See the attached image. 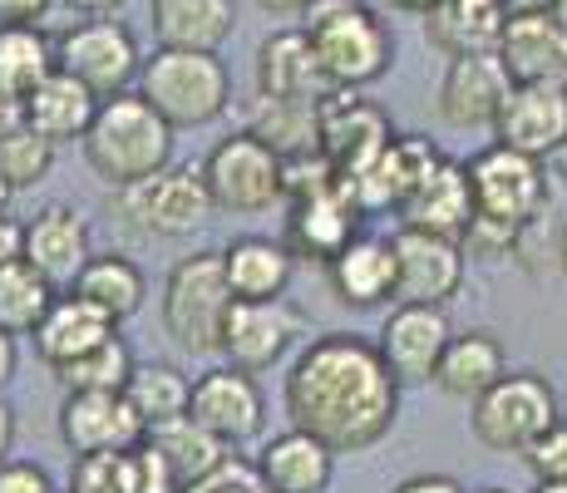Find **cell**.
Instances as JSON below:
<instances>
[{"label": "cell", "mask_w": 567, "mask_h": 493, "mask_svg": "<svg viewBox=\"0 0 567 493\" xmlns=\"http://www.w3.org/2000/svg\"><path fill=\"white\" fill-rule=\"evenodd\" d=\"M287 414L297 430L316 434L331 454H361L395 430L400 380L355 331H326L307 341L297 366L287 370Z\"/></svg>", "instance_id": "1"}, {"label": "cell", "mask_w": 567, "mask_h": 493, "mask_svg": "<svg viewBox=\"0 0 567 493\" xmlns=\"http://www.w3.org/2000/svg\"><path fill=\"white\" fill-rule=\"evenodd\" d=\"M468 188H474V227L464 237L468 257L498 261L518 247V237L533 227V217L548 203V173L538 158L488 144L468 158Z\"/></svg>", "instance_id": "2"}, {"label": "cell", "mask_w": 567, "mask_h": 493, "mask_svg": "<svg viewBox=\"0 0 567 493\" xmlns=\"http://www.w3.org/2000/svg\"><path fill=\"white\" fill-rule=\"evenodd\" d=\"M84 163L100 183L124 193L173 163V124L144 94H114L100 104V119L84 134Z\"/></svg>", "instance_id": "3"}, {"label": "cell", "mask_w": 567, "mask_h": 493, "mask_svg": "<svg viewBox=\"0 0 567 493\" xmlns=\"http://www.w3.org/2000/svg\"><path fill=\"white\" fill-rule=\"evenodd\" d=\"M307 35L331 90H365L395 60L390 25L361 0H316L307 10Z\"/></svg>", "instance_id": "4"}, {"label": "cell", "mask_w": 567, "mask_h": 493, "mask_svg": "<svg viewBox=\"0 0 567 493\" xmlns=\"http://www.w3.org/2000/svg\"><path fill=\"white\" fill-rule=\"evenodd\" d=\"M237 296L227 287L223 251H193L163 281V331L188 356H223V331Z\"/></svg>", "instance_id": "5"}, {"label": "cell", "mask_w": 567, "mask_h": 493, "mask_svg": "<svg viewBox=\"0 0 567 493\" xmlns=\"http://www.w3.org/2000/svg\"><path fill=\"white\" fill-rule=\"evenodd\" d=\"M138 94H144L173 129H203L227 114L233 80H227V64L217 60V54L158 45L154 60H144Z\"/></svg>", "instance_id": "6"}, {"label": "cell", "mask_w": 567, "mask_h": 493, "mask_svg": "<svg viewBox=\"0 0 567 493\" xmlns=\"http://www.w3.org/2000/svg\"><path fill=\"white\" fill-rule=\"evenodd\" d=\"M558 414V394L548 380L533 370H508L494 390H484L468 404V430L494 454H528Z\"/></svg>", "instance_id": "7"}, {"label": "cell", "mask_w": 567, "mask_h": 493, "mask_svg": "<svg viewBox=\"0 0 567 493\" xmlns=\"http://www.w3.org/2000/svg\"><path fill=\"white\" fill-rule=\"evenodd\" d=\"M118 213L144 237H193L217 213L203 168H163L118 193Z\"/></svg>", "instance_id": "8"}, {"label": "cell", "mask_w": 567, "mask_h": 493, "mask_svg": "<svg viewBox=\"0 0 567 493\" xmlns=\"http://www.w3.org/2000/svg\"><path fill=\"white\" fill-rule=\"evenodd\" d=\"M281 173H287V158L271 153L257 134H233L223 138L203 163L207 193H213L217 213H267L271 203H281Z\"/></svg>", "instance_id": "9"}, {"label": "cell", "mask_w": 567, "mask_h": 493, "mask_svg": "<svg viewBox=\"0 0 567 493\" xmlns=\"http://www.w3.org/2000/svg\"><path fill=\"white\" fill-rule=\"evenodd\" d=\"M54 60H60L64 74H74L80 84H90L100 99L128 94V80L144 74V60H138V40L124 20H80L70 25L60 40H54Z\"/></svg>", "instance_id": "10"}, {"label": "cell", "mask_w": 567, "mask_h": 493, "mask_svg": "<svg viewBox=\"0 0 567 493\" xmlns=\"http://www.w3.org/2000/svg\"><path fill=\"white\" fill-rule=\"evenodd\" d=\"M395 247V306H444L464 287V243L400 227L390 237Z\"/></svg>", "instance_id": "11"}, {"label": "cell", "mask_w": 567, "mask_h": 493, "mask_svg": "<svg viewBox=\"0 0 567 493\" xmlns=\"http://www.w3.org/2000/svg\"><path fill=\"white\" fill-rule=\"evenodd\" d=\"M188 414L203 424L207 434H217L227 449L252 444V440H261V430H267V400H261V386L237 366H217V370H207V376L193 380Z\"/></svg>", "instance_id": "12"}, {"label": "cell", "mask_w": 567, "mask_h": 493, "mask_svg": "<svg viewBox=\"0 0 567 493\" xmlns=\"http://www.w3.org/2000/svg\"><path fill=\"white\" fill-rule=\"evenodd\" d=\"M390 144H395V129L380 104H370L355 90H336L331 99H321V153L341 178L365 173Z\"/></svg>", "instance_id": "13"}, {"label": "cell", "mask_w": 567, "mask_h": 493, "mask_svg": "<svg viewBox=\"0 0 567 493\" xmlns=\"http://www.w3.org/2000/svg\"><path fill=\"white\" fill-rule=\"evenodd\" d=\"M60 440L70 454H128L148 440V424L128 404V394L104 390H70L60 404Z\"/></svg>", "instance_id": "14"}, {"label": "cell", "mask_w": 567, "mask_h": 493, "mask_svg": "<svg viewBox=\"0 0 567 493\" xmlns=\"http://www.w3.org/2000/svg\"><path fill=\"white\" fill-rule=\"evenodd\" d=\"M454 331L444 306H395L380 326V360L400 386H430L440 376V360L450 350Z\"/></svg>", "instance_id": "15"}, {"label": "cell", "mask_w": 567, "mask_h": 493, "mask_svg": "<svg viewBox=\"0 0 567 493\" xmlns=\"http://www.w3.org/2000/svg\"><path fill=\"white\" fill-rule=\"evenodd\" d=\"M301 336H307V316L287 296L281 301H237L223 331V356H227V366L257 376V370L277 366Z\"/></svg>", "instance_id": "16"}, {"label": "cell", "mask_w": 567, "mask_h": 493, "mask_svg": "<svg viewBox=\"0 0 567 493\" xmlns=\"http://www.w3.org/2000/svg\"><path fill=\"white\" fill-rule=\"evenodd\" d=\"M361 217L365 213H361V203H355L351 178H336L331 188L291 203V223H287L291 257L326 261V267H331V261L361 237Z\"/></svg>", "instance_id": "17"}, {"label": "cell", "mask_w": 567, "mask_h": 493, "mask_svg": "<svg viewBox=\"0 0 567 493\" xmlns=\"http://www.w3.org/2000/svg\"><path fill=\"white\" fill-rule=\"evenodd\" d=\"M494 138L528 158H553L567 148V90L563 84H514L498 109Z\"/></svg>", "instance_id": "18"}, {"label": "cell", "mask_w": 567, "mask_h": 493, "mask_svg": "<svg viewBox=\"0 0 567 493\" xmlns=\"http://www.w3.org/2000/svg\"><path fill=\"white\" fill-rule=\"evenodd\" d=\"M508 90H514V80H508L498 54H460L444 70L434 109L450 129H494Z\"/></svg>", "instance_id": "19"}, {"label": "cell", "mask_w": 567, "mask_h": 493, "mask_svg": "<svg viewBox=\"0 0 567 493\" xmlns=\"http://www.w3.org/2000/svg\"><path fill=\"white\" fill-rule=\"evenodd\" d=\"M440 163H444V153L434 148L430 138L395 134V144L380 153L365 173H355V178H351L355 203H361V213H380V207H395V213H400V207L414 197V188H420V183L430 178Z\"/></svg>", "instance_id": "20"}, {"label": "cell", "mask_w": 567, "mask_h": 493, "mask_svg": "<svg viewBox=\"0 0 567 493\" xmlns=\"http://www.w3.org/2000/svg\"><path fill=\"white\" fill-rule=\"evenodd\" d=\"M257 94L267 99H301V104H321L331 99V80H326L321 60L307 30H277L261 40L257 50Z\"/></svg>", "instance_id": "21"}, {"label": "cell", "mask_w": 567, "mask_h": 493, "mask_svg": "<svg viewBox=\"0 0 567 493\" xmlns=\"http://www.w3.org/2000/svg\"><path fill=\"white\" fill-rule=\"evenodd\" d=\"M90 223L74 207L50 203L25 223V261L40 277H50L54 287H64V281L74 287L80 271L90 267Z\"/></svg>", "instance_id": "22"}, {"label": "cell", "mask_w": 567, "mask_h": 493, "mask_svg": "<svg viewBox=\"0 0 567 493\" xmlns=\"http://www.w3.org/2000/svg\"><path fill=\"white\" fill-rule=\"evenodd\" d=\"M400 227H420V233L464 243L474 227V188H468V163L444 158L430 178L414 188V197L400 207Z\"/></svg>", "instance_id": "23"}, {"label": "cell", "mask_w": 567, "mask_h": 493, "mask_svg": "<svg viewBox=\"0 0 567 493\" xmlns=\"http://www.w3.org/2000/svg\"><path fill=\"white\" fill-rule=\"evenodd\" d=\"M498 60L514 84H563L567 90V25H558L553 16H508Z\"/></svg>", "instance_id": "24"}, {"label": "cell", "mask_w": 567, "mask_h": 493, "mask_svg": "<svg viewBox=\"0 0 567 493\" xmlns=\"http://www.w3.org/2000/svg\"><path fill=\"white\" fill-rule=\"evenodd\" d=\"M252 464L271 493H326L331 489V474H336V454L316 440V434L297 430V424L271 434Z\"/></svg>", "instance_id": "25"}, {"label": "cell", "mask_w": 567, "mask_h": 493, "mask_svg": "<svg viewBox=\"0 0 567 493\" xmlns=\"http://www.w3.org/2000/svg\"><path fill=\"white\" fill-rule=\"evenodd\" d=\"M508 30L504 0H440L424 16V40L440 54H498V40Z\"/></svg>", "instance_id": "26"}, {"label": "cell", "mask_w": 567, "mask_h": 493, "mask_svg": "<svg viewBox=\"0 0 567 493\" xmlns=\"http://www.w3.org/2000/svg\"><path fill=\"white\" fill-rule=\"evenodd\" d=\"M326 277H331V291L341 306L375 311V306L395 301V247H390V237L361 233L326 267Z\"/></svg>", "instance_id": "27"}, {"label": "cell", "mask_w": 567, "mask_h": 493, "mask_svg": "<svg viewBox=\"0 0 567 493\" xmlns=\"http://www.w3.org/2000/svg\"><path fill=\"white\" fill-rule=\"evenodd\" d=\"M100 104L104 99L94 94L90 84H80L74 74L54 70L20 109H25V129H35L40 138H50V144L60 148V144H70V138L84 144V134H90L94 119H100Z\"/></svg>", "instance_id": "28"}, {"label": "cell", "mask_w": 567, "mask_h": 493, "mask_svg": "<svg viewBox=\"0 0 567 493\" xmlns=\"http://www.w3.org/2000/svg\"><path fill=\"white\" fill-rule=\"evenodd\" d=\"M109 336H118V326L109 321L100 306H90L84 296L70 291V296H60V301L50 306V316L40 321L35 350H40V360H45L50 370H64V366H74L80 356H90L94 346H104Z\"/></svg>", "instance_id": "29"}, {"label": "cell", "mask_w": 567, "mask_h": 493, "mask_svg": "<svg viewBox=\"0 0 567 493\" xmlns=\"http://www.w3.org/2000/svg\"><path fill=\"white\" fill-rule=\"evenodd\" d=\"M154 35L168 50H207L217 54L237 30L233 0H154Z\"/></svg>", "instance_id": "30"}, {"label": "cell", "mask_w": 567, "mask_h": 493, "mask_svg": "<svg viewBox=\"0 0 567 493\" xmlns=\"http://www.w3.org/2000/svg\"><path fill=\"white\" fill-rule=\"evenodd\" d=\"M223 267L237 301H281L297 257L287 243H271V237H237L223 247Z\"/></svg>", "instance_id": "31"}, {"label": "cell", "mask_w": 567, "mask_h": 493, "mask_svg": "<svg viewBox=\"0 0 567 493\" xmlns=\"http://www.w3.org/2000/svg\"><path fill=\"white\" fill-rule=\"evenodd\" d=\"M504 376H508V356H504V346H498V336L468 331V336H454V341H450L434 386H440L444 394H454V400L474 404L478 394L494 390Z\"/></svg>", "instance_id": "32"}, {"label": "cell", "mask_w": 567, "mask_h": 493, "mask_svg": "<svg viewBox=\"0 0 567 493\" xmlns=\"http://www.w3.org/2000/svg\"><path fill=\"white\" fill-rule=\"evenodd\" d=\"M74 296H84L90 306H100L109 321H128V316L144 311V296H148V281L144 271H138L134 257H124V251H94L90 267L80 271V281L70 287Z\"/></svg>", "instance_id": "33"}, {"label": "cell", "mask_w": 567, "mask_h": 493, "mask_svg": "<svg viewBox=\"0 0 567 493\" xmlns=\"http://www.w3.org/2000/svg\"><path fill=\"white\" fill-rule=\"evenodd\" d=\"M247 134L281 158H301V153H321V104H301V99H267L257 94L252 114H247Z\"/></svg>", "instance_id": "34"}, {"label": "cell", "mask_w": 567, "mask_h": 493, "mask_svg": "<svg viewBox=\"0 0 567 493\" xmlns=\"http://www.w3.org/2000/svg\"><path fill=\"white\" fill-rule=\"evenodd\" d=\"M148 444L158 449L163 459H168V469H173V479H178L183 489H193V484H203L207 474H217V469L233 459V449H227L217 434H207L193 414H183V420H173V424H158V430H148Z\"/></svg>", "instance_id": "35"}, {"label": "cell", "mask_w": 567, "mask_h": 493, "mask_svg": "<svg viewBox=\"0 0 567 493\" xmlns=\"http://www.w3.org/2000/svg\"><path fill=\"white\" fill-rule=\"evenodd\" d=\"M54 70H60L54 45L35 25H16V20L0 25V90L16 99V104H25Z\"/></svg>", "instance_id": "36"}, {"label": "cell", "mask_w": 567, "mask_h": 493, "mask_svg": "<svg viewBox=\"0 0 567 493\" xmlns=\"http://www.w3.org/2000/svg\"><path fill=\"white\" fill-rule=\"evenodd\" d=\"M128 404L138 410V420L148 424V430H158V424H173L188 414L193 404V380L183 376L178 366H163V360H148V366L134 370V380H128Z\"/></svg>", "instance_id": "37"}, {"label": "cell", "mask_w": 567, "mask_h": 493, "mask_svg": "<svg viewBox=\"0 0 567 493\" xmlns=\"http://www.w3.org/2000/svg\"><path fill=\"white\" fill-rule=\"evenodd\" d=\"M54 301H60V296H54V281L40 277L30 261H16V267L0 271V331L35 336Z\"/></svg>", "instance_id": "38"}, {"label": "cell", "mask_w": 567, "mask_h": 493, "mask_svg": "<svg viewBox=\"0 0 567 493\" xmlns=\"http://www.w3.org/2000/svg\"><path fill=\"white\" fill-rule=\"evenodd\" d=\"M138 360L134 350L124 346V336H109L104 346H94L90 356H80L74 366L54 370L64 380V390H104V394H124L128 380H134Z\"/></svg>", "instance_id": "39"}, {"label": "cell", "mask_w": 567, "mask_h": 493, "mask_svg": "<svg viewBox=\"0 0 567 493\" xmlns=\"http://www.w3.org/2000/svg\"><path fill=\"white\" fill-rule=\"evenodd\" d=\"M50 163H54V144H50V138H40L35 129L20 124L16 134L0 138V178L10 183V193L45 183Z\"/></svg>", "instance_id": "40"}, {"label": "cell", "mask_w": 567, "mask_h": 493, "mask_svg": "<svg viewBox=\"0 0 567 493\" xmlns=\"http://www.w3.org/2000/svg\"><path fill=\"white\" fill-rule=\"evenodd\" d=\"M64 493H134V464L128 454H80Z\"/></svg>", "instance_id": "41"}, {"label": "cell", "mask_w": 567, "mask_h": 493, "mask_svg": "<svg viewBox=\"0 0 567 493\" xmlns=\"http://www.w3.org/2000/svg\"><path fill=\"white\" fill-rule=\"evenodd\" d=\"M523 459H528V469H533L538 484H567V410L548 424V434H543Z\"/></svg>", "instance_id": "42"}, {"label": "cell", "mask_w": 567, "mask_h": 493, "mask_svg": "<svg viewBox=\"0 0 567 493\" xmlns=\"http://www.w3.org/2000/svg\"><path fill=\"white\" fill-rule=\"evenodd\" d=\"M128 464H134V493H183V484L168 469V459H163L148 440L138 449H128Z\"/></svg>", "instance_id": "43"}, {"label": "cell", "mask_w": 567, "mask_h": 493, "mask_svg": "<svg viewBox=\"0 0 567 493\" xmlns=\"http://www.w3.org/2000/svg\"><path fill=\"white\" fill-rule=\"evenodd\" d=\"M183 493H271L267 484H261V474H257V464L252 459H227L217 474H207L203 484H193V489H183Z\"/></svg>", "instance_id": "44"}, {"label": "cell", "mask_w": 567, "mask_h": 493, "mask_svg": "<svg viewBox=\"0 0 567 493\" xmlns=\"http://www.w3.org/2000/svg\"><path fill=\"white\" fill-rule=\"evenodd\" d=\"M0 493H60L45 464H30V459H10L0 464Z\"/></svg>", "instance_id": "45"}, {"label": "cell", "mask_w": 567, "mask_h": 493, "mask_svg": "<svg viewBox=\"0 0 567 493\" xmlns=\"http://www.w3.org/2000/svg\"><path fill=\"white\" fill-rule=\"evenodd\" d=\"M16 261H25V223L0 213V271L16 267Z\"/></svg>", "instance_id": "46"}, {"label": "cell", "mask_w": 567, "mask_h": 493, "mask_svg": "<svg viewBox=\"0 0 567 493\" xmlns=\"http://www.w3.org/2000/svg\"><path fill=\"white\" fill-rule=\"evenodd\" d=\"M390 493H464V489H460V479H450V474H414Z\"/></svg>", "instance_id": "47"}, {"label": "cell", "mask_w": 567, "mask_h": 493, "mask_svg": "<svg viewBox=\"0 0 567 493\" xmlns=\"http://www.w3.org/2000/svg\"><path fill=\"white\" fill-rule=\"evenodd\" d=\"M50 6H54V0H0V16L16 20V25H35Z\"/></svg>", "instance_id": "48"}, {"label": "cell", "mask_w": 567, "mask_h": 493, "mask_svg": "<svg viewBox=\"0 0 567 493\" xmlns=\"http://www.w3.org/2000/svg\"><path fill=\"white\" fill-rule=\"evenodd\" d=\"M16 366H20V350H16V336L0 331V390L16 380Z\"/></svg>", "instance_id": "49"}, {"label": "cell", "mask_w": 567, "mask_h": 493, "mask_svg": "<svg viewBox=\"0 0 567 493\" xmlns=\"http://www.w3.org/2000/svg\"><path fill=\"white\" fill-rule=\"evenodd\" d=\"M20 124H25V109H20V104H16V99H10L6 90H0V138H6V134H16Z\"/></svg>", "instance_id": "50"}, {"label": "cell", "mask_w": 567, "mask_h": 493, "mask_svg": "<svg viewBox=\"0 0 567 493\" xmlns=\"http://www.w3.org/2000/svg\"><path fill=\"white\" fill-rule=\"evenodd\" d=\"M10 444H16V410L0 400V464H10Z\"/></svg>", "instance_id": "51"}, {"label": "cell", "mask_w": 567, "mask_h": 493, "mask_svg": "<svg viewBox=\"0 0 567 493\" xmlns=\"http://www.w3.org/2000/svg\"><path fill=\"white\" fill-rule=\"evenodd\" d=\"M267 16H307V10L316 6V0H257Z\"/></svg>", "instance_id": "52"}, {"label": "cell", "mask_w": 567, "mask_h": 493, "mask_svg": "<svg viewBox=\"0 0 567 493\" xmlns=\"http://www.w3.org/2000/svg\"><path fill=\"white\" fill-rule=\"evenodd\" d=\"M508 16H553V6L558 0H504Z\"/></svg>", "instance_id": "53"}, {"label": "cell", "mask_w": 567, "mask_h": 493, "mask_svg": "<svg viewBox=\"0 0 567 493\" xmlns=\"http://www.w3.org/2000/svg\"><path fill=\"white\" fill-rule=\"evenodd\" d=\"M64 6H74V10H84V16H114L124 0H64Z\"/></svg>", "instance_id": "54"}, {"label": "cell", "mask_w": 567, "mask_h": 493, "mask_svg": "<svg viewBox=\"0 0 567 493\" xmlns=\"http://www.w3.org/2000/svg\"><path fill=\"white\" fill-rule=\"evenodd\" d=\"M385 6H395V10H405V16H430L440 0H385Z\"/></svg>", "instance_id": "55"}, {"label": "cell", "mask_w": 567, "mask_h": 493, "mask_svg": "<svg viewBox=\"0 0 567 493\" xmlns=\"http://www.w3.org/2000/svg\"><path fill=\"white\" fill-rule=\"evenodd\" d=\"M553 20H558V25H567V0H558V6H553Z\"/></svg>", "instance_id": "56"}, {"label": "cell", "mask_w": 567, "mask_h": 493, "mask_svg": "<svg viewBox=\"0 0 567 493\" xmlns=\"http://www.w3.org/2000/svg\"><path fill=\"white\" fill-rule=\"evenodd\" d=\"M558 261L567 267V227H563V237H558Z\"/></svg>", "instance_id": "57"}, {"label": "cell", "mask_w": 567, "mask_h": 493, "mask_svg": "<svg viewBox=\"0 0 567 493\" xmlns=\"http://www.w3.org/2000/svg\"><path fill=\"white\" fill-rule=\"evenodd\" d=\"M533 493H567V484H538Z\"/></svg>", "instance_id": "58"}, {"label": "cell", "mask_w": 567, "mask_h": 493, "mask_svg": "<svg viewBox=\"0 0 567 493\" xmlns=\"http://www.w3.org/2000/svg\"><path fill=\"white\" fill-rule=\"evenodd\" d=\"M6 203H10V183L0 178V213H6Z\"/></svg>", "instance_id": "59"}, {"label": "cell", "mask_w": 567, "mask_h": 493, "mask_svg": "<svg viewBox=\"0 0 567 493\" xmlns=\"http://www.w3.org/2000/svg\"><path fill=\"white\" fill-rule=\"evenodd\" d=\"M478 493H508V489H478Z\"/></svg>", "instance_id": "60"}]
</instances>
